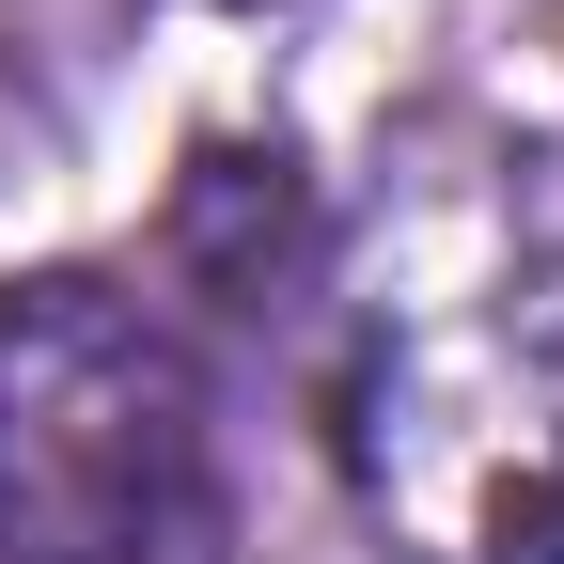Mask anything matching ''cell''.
<instances>
[{
    "instance_id": "cell-1",
    "label": "cell",
    "mask_w": 564,
    "mask_h": 564,
    "mask_svg": "<svg viewBox=\"0 0 564 564\" xmlns=\"http://www.w3.org/2000/svg\"><path fill=\"white\" fill-rule=\"evenodd\" d=\"M533 173L408 188L345 267L329 455L408 564H564V204Z\"/></svg>"
},
{
    "instance_id": "cell-2",
    "label": "cell",
    "mask_w": 564,
    "mask_h": 564,
    "mask_svg": "<svg viewBox=\"0 0 564 564\" xmlns=\"http://www.w3.org/2000/svg\"><path fill=\"white\" fill-rule=\"evenodd\" d=\"M220 533V408L110 267L0 282V564H188Z\"/></svg>"
}]
</instances>
